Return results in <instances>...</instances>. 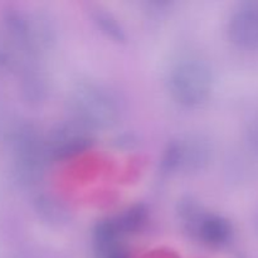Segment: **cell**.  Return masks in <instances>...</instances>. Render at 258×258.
I'll use <instances>...</instances> for the list:
<instances>
[{
    "label": "cell",
    "mask_w": 258,
    "mask_h": 258,
    "mask_svg": "<svg viewBox=\"0 0 258 258\" xmlns=\"http://www.w3.org/2000/svg\"><path fill=\"white\" fill-rule=\"evenodd\" d=\"M71 112L76 122L86 128H108L116 125L121 108L117 97L102 85L82 82L70 95Z\"/></svg>",
    "instance_id": "cell-1"
},
{
    "label": "cell",
    "mask_w": 258,
    "mask_h": 258,
    "mask_svg": "<svg viewBox=\"0 0 258 258\" xmlns=\"http://www.w3.org/2000/svg\"><path fill=\"white\" fill-rule=\"evenodd\" d=\"M212 85L211 67L198 57L180 58L169 72V91L174 100L185 107H197L206 102Z\"/></svg>",
    "instance_id": "cell-2"
},
{
    "label": "cell",
    "mask_w": 258,
    "mask_h": 258,
    "mask_svg": "<svg viewBox=\"0 0 258 258\" xmlns=\"http://www.w3.org/2000/svg\"><path fill=\"white\" fill-rule=\"evenodd\" d=\"M15 176L23 184H33L40 178L45 161L50 158L47 141L33 128H20L14 138Z\"/></svg>",
    "instance_id": "cell-3"
},
{
    "label": "cell",
    "mask_w": 258,
    "mask_h": 258,
    "mask_svg": "<svg viewBox=\"0 0 258 258\" xmlns=\"http://www.w3.org/2000/svg\"><path fill=\"white\" fill-rule=\"evenodd\" d=\"M212 158L211 144L202 136H185L171 141L161 159L164 171L202 170L208 165Z\"/></svg>",
    "instance_id": "cell-4"
},
{
    "label": "cell",
    "mask_w": 258,
    "mask_h": 258,
    "mask_svg": "<svg viewBox=\"0 0 258 258\" xmlns=\"http://www.w3.org/2000/svg\"><path fill=\"white\" fill-rule=\"evenodd\" d=\"M45 141L50 158L62 159L86 150L91 144V135L88 128L72 121L57 126Z\"/></svg>",
    "instance_id": "cell-5"
},
{
    "label": "cell",
    "mask_w": 258,
    "mask_h": 258,
    "mask_svg": "<svg viewBox=\"0 0 258 258\" xmlns=\"http://www.w3.org/2000/svg\"><path fill=\"white\" fill-rule=\"evenodd\" d=\"M228 34L239 48H258V2L243 3L234 10L228 23Z\"/></svg>",
    "instance_id": "cell-6"
},
{
    "label": "cell",
    "mask_w": 258,
    "mask_h": 258,
    "mask_svg": "<svg viewBox=\"0 0 258 258\" xmlns=\"http://www.w3.org/2000/svg\"><path fill=\"white\" fill-rule=\"evenodd\" d=\"M189 229L211 246H222L232 237L231 223L217 214L203 213Z\"/></svg>",
    "instance_id": "cell-7"
},
{
    "label": "cell",
    "mask_w": 258,
    "mask_h": 258,
    "mask_svg": "<svg viewBox=\"0 0 258 258\" xmlns=\"http://www.w3.org/2000/svg\"><path fill=\"white\" fill-rule=\"evenodd\" d=\"M121 234L116 218L98 222L93 231V244L97 253L107 258L117 252V242Z\"/></svg>",
    "instance_id": "cell-8"
},
{
    "label": "cell",
    "mask_w": 258,
    "mask_h": 258,
    "mask_svg": "<svg viewBox=\"0 0 258 258\" xmlns=\"http://www.w3.org/2000/svg\"><path fill=\"white\" fill-rule=\"evenodd\" d=\"M35 209L40 218L50 224H62L68 219V209L57 199L40 197L35 202Z\"/></svg>",
    "instance_id": "cell-9"
},
{
    "label": "cell",
    "mask_w": 258,
    "mask_h": 258,
    "mask_svg": "<svg viewBox=\"0 0 258 258\" xmlns=\"http://www.w3.org/2000/svg\"><path fill=\"white\" fill-rule=\"evenodd\" d=\"M148 219V211L144 206H134L128 208L125 213L121 214L120 217L116 218L117 226L120 228L121 233H131L143 227Z\"/></svg>",
    "instance_id": "cell-10"
},
{
    "label": "cell",
    "mask_w": 258,
    "mask_h": 258,
    "mask_svg": "<svg viewBox=\"0 0 258 258\" xmlns=\"http://www.w3.org/2000/svg\"><path fill=\"white\" fill-rule=\"evenodd\" d=\"M93 19H95L96 24L102 29L103 33L108 35L112 39L117 40V42H122L125 39V34H123L122 28L117 23V20L112 17L111 13L105 12L102 9H97L93 12L92 14Z\"/></svg>",
    "instance_id": "cell-11"
},
{
    "label": "cell",
    "mask_w": 258,
    "mask_h": 258,
    "mask_svg": "<svg viewBox=\"0 0 258 258\" xmlns=\"http://www.w3.org/2000/svg\"><path fill=\"white\" fill-rule=\"evenodd\" d=\"M45 82L43 77L37 73H30L24 80V92L27 97L33 101H38L44 96L45 93Z\"/></svg>",
    "instance_id": "cell-12"
},
{
    "label": "cell",
    "mask_w": 258,
    "mask_h": 258,
    "mask_svg": "<svg viewBox=\"0 0 258 258\" xmlns=\"http://www.w3.org/2000/svg\"><path fill=\"white\" fill-rule=\"evenodd\" d=\"M246 138L251 150L258 155V113L248 122L246 130Z\"/></svg>",
    "instance_id": "cell-13"
},
{
    "label": "cell",
    "mask_w": 258,
    "mask_h": 258,
    "mask_svg": "<svg viewBox=\"0 0 258 258\" xmlns=\"http://www.w3.org/2000/svg\"><path fill=\"white\" fill-rule=\"evenodd\" d=\"M107 258H125V256H123V253H121V251L118 249L117 252H115V253H112L110 257H107Z\"/></svg>",
    "instance_id": "cell-14"
},
{
    "label": "cell",
    "mask_w": 258,
    "mask_h": 258,
    "mask_svg": "<svg viewBox=\"0 0 258 258\" xmlns=\"http://www.w3.org/2000/svg\"><path fill=\"white\" fill-rule=\"evenodd\" d=\"M254 228H256V231H257V233H258V213H257V216H256V219H254Z\"/></svg>",
    "instance_id": "cell-15"
}]
</instances>
